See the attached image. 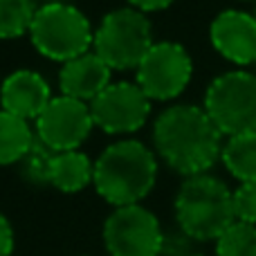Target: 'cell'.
Wrapping results in <instances>:
<instances>
[{"mask_svg":"<svg viewBox=\"0 0 256 256\" xmlns=\"http://www.w3.org/2000/svg\"><path fill=\"white\" fill-rule=\"evenodd\" d=\"M204 110L222 135L256 132V74L234 70L214 79L204 94Z\"/></svg>","mask_w":256,"mask_h":256,"instance_id":"5b68a950","label":"cell"},{"mask_svg":"<svg viewBox=\"0 0 256 256\" xmlns=\"http://www.w3.org/2000/svg\"><path fill=\"white\" fill-rule=\"evenodd\" d=\"M130 4H135L137 12H158V9H166L173 0H128Z\"/></svg>","mask_w":256,"mask_h":256,"instance_id":"44dd1931","label":"cell"},{"mask_svg":"<svg viewBox=\"0 0 256 256\" xmlns=\"http://www.w3.org/2000/svg\"><path fill=\"white\" fill-rule=\"evenodd\" d=\"M184 256H204V254H184Z\"/></svg>","mask_w":256,"mask_h":256,"instance_id":"7402d4cb","label":"cell"},{"mask_svg":"<svg viewBox=\"0 0 256 256\" xmlns=\"http://www.w3.org/2000/svg\"><path fill=\"white\" fill-rule=\"evenodd\" d=\"M216 256H256V225L236 220L216 240Z\"/></svg>","mask_w":256,"mask_h":256,"instance_id":"ac0fdd59","label":"cell"},{"mask_svg":"<svg viewBox=\"0 0 256 256\" xmlns=\"http://www.w3.org/2000/svg\"><path fill=\"white\" fill-rule=\"evenodd\" d=\"M58 81L66 97L92 102L110 86V66L97 54L86 52L63 66Z\"/></svg>","mask_w":256,"mask_h":256,"instance_id":"4fadbf2b","label":"cell"},{"mask_svg":"<svg viewBox=\"0 0 256 256\" xmlns=\"http://www.w3.org/2000/svg\"><path fill=\"white\" fill-rule=\"evenodd\" d=\"M180 230L194 240H218L236 222L234 191L212 176H194L176 198Z\"/></svg>","mask_w":256,"mask_h":256,"instance_id":"3957f363","label":"cell"},{"mask_svg":"<svg viewBox=\"0 0 256 256\" xmlns=\"http://www.w3.org/2000/svg\"><path fill=\"white\" fill-rule=\"evenodd\" d=\"M92 120L106 132H132L144 126L150 112L148 97L140 86L112 84L90 104Z\"/></svg>","mask_w":256,"mask_h":256,"instance_id":"30bf717a","label":"cell"},{"mask_svg":"<svg viewBox=\"0 0 256 256\" xmlns=\"http://www.w3.org/2000/svg\"><path fill=\"white\" fill-rule=\"evenodd\" d=\"M212 43L236 66L256 63V16L227 9L212 22Z\"/></svg>","mask_w":256,"mask_h":256,"instance_id":"8fae6325","label":"cell"},{"mask_svg":"<svg viewBox=\"0 0 256 256\" xmlns=\"http://www.w3.org/2000/svg\"><path fill=\"white\" fill-rule=\"evenodd\" d=\"M104 245L110 256H160V220L140 204L117 207L104 222Z\"/></svg>","mask_w":256,"mask_h":256,"instance_id":"52a82bcc","label":"cell"},{"mask_svg":"<svg viewBox=\"0 0 256 256\" xmlns=\"http://www.w3.org/2000/svg\"><path fill=\"white\" fill-rule=\"evenodd\" d=\"M32 130L25 120L0 110V164H12L32 150Z\"/></svg>","mask_w":256,"mask_h":256,"instance_id":"2e32d148","label":"cell"},{"mask_svg":"<svg viewBox=\"0 0 256 256\" xmlns=\"http://www.w3.org/2000/svg\"><path fill=\"white\" fill-rule=\"evenodd\" d=\"M222 162L236 180L256 182V132L230 137L222 146Z\"/></svg>","mask_w":256,"mask_h":256,"instance_id":"9a60e30c","label":"cell"},{"mask_svg":"<svg viewBox=\"0 0 256 256\" xmlns=\"http://www.w3.org/2000/svg\"><path fill=\"white\" fill-rule=\"evenodd\" d=\"M36 12L34 0H0V38H16L30 32Z\"/></svg>","mask_w":256,"mask_h":256,"instance_id":"e0dca14e","label":"cell"},{"mask_svg":"<svg viewBox=\"0 0 256 256\" xmlns=\"http://www.w3.org/2000/svg\"><path fill=\"white\" fill-rule=\"evenodd\" d=\"M234 214L236 220L256 225V182H243L234 191Z\"/></svg>","mask_w":256,"mask_h":256,"instance_id":"d6986e66","label":"cell"},{"mask_svg":"<svg viewBox=\"0 0 256 256\" xmlns=\"http://www.w3.org/2000/svg\"><path fill=\"white\" fill-rule=\"evenodd\" d=\"M94 176V166L90 160L79 150H66L48 160L45 178L63 194H76L81 191Z\"/></svg>","mask_w":256,"mask_h":256,"instance_id":"5bb4252c","label":"cell"},{"mask_svg":"<svg viewBox=\"0 0 256 256\" xmlns=\"http://www.w3.org/2000/svg\"><path fill=\"white\" fill-rule=\"evenodd\" d=\"M14 252V230L9 220L0 214V256H12Z\"/></svg>","mask_w":256,"mask_h":256,"instance_id":"ffe728a7","label":"cell"},{"mask_svg":"<svg viewBox=\"0 0 256 256\" xmlns=\"http://www.w3.org/2000/svg\"><path fill=\"white\" fill-rule=\"evenodd\" d=\"M191 58L180 43H153L140 68H137V86L148 99L166 102L186 88L191 79Z\"/></svg>","mask_w":256,"mask_h":256,"instance_id":"ba28073f","label":"cell"},{"mask_svg":"<svg viewBox=\"0 0 256 256\" xmlns=\"http://www.w3.org/2000/svg\"><path fill=\"white\" fill-rule=\"evenodd\" d=\"M150 48V22L137 9H115L94 32V54L117 70L140 68Z\"/></svg>","mask_w":256,"mask_h":256,"instance_id":"8992f818","label":"cell"},{"mask_svg":"<svg viewBox=\"0 0 256 256\" xmlns=\"http://www.w3.org/2000/svg\"><path fill=\"white\" fill-rule=\"evenodd\" d=\"M155 146L171 168L182 176H202L222 158V132L204 108L171 106L155 122Z\"/></svg>","mask_w":256,"mask_h":256,"instance_id":"6da1fadb","label":"cell"},{"mask_svg":"<svg viewBox=\"0 0 256 256\" xmlns=\"http://www.w3.org/2000/svg\"><path fill=\"white\" fill-rule=\"evenodd\" d=\"M32 43L43 56L54 61H72L88 52L94 43L90 22L72 4L52 2L36 12L30 27Z\"/></svg>","mask_w":256,"mask_h":256,"instance_id":"277c9868","label":"cell"},{"mask_svg":"<svg viewBox=\"0 0 256 256\" xmlns=\"http://www.w3.org/2000/svg\"><path fill=\"white\" fill-rule=\"evenodd\" d=\"M158 176V162L144 144L124 140L110 144L94 164L92 182L97 194L115 207L137 204L150 194Z\"/></svg>","mask_w":256,"mask_h":256,"instance_id":"7a4b0ae2","label":"cell"},{"mask_svg":"<svg viewBox=\"0 0 256 256\" xmlns=\"http://www.w3.org/2000/svg\"><path fill=\"white\" fill-rule=\"evenodd\" d=\"M94 126L92 112L86 102L72 97H56L48 104L40 117L36 120L38 137L54 150H74Z\"/></svg>","mask_w":256,"mask_h":256,"instance_id":"9c48e42d","label":"cell"},{"mask_svg":"<svg viewBox=\"0 0 256 256\" xmlns=\"http://www.w3.org/2000/svg\"><path fill=\"white\" fill-rule=\"evenodd\" d=\"M0 102H2V110L27 122L34 117L38 120L52 99H50L48 81L38 72L18 70L4 79L0 88Z\"/></svg>","mask_w":256,"mask_h":256,"instance_id":"7c38bea8","label":"cell"}]
</instances>
